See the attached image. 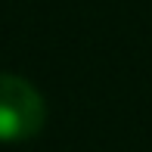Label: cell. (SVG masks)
<instances>
[{
  "label": "cell",
  "mask_w": 152,
  "mask_h": 152,
  "mask_svg": "<svg viewBox=\"0 0 152 152\" xmlns=\"http://www.w3.org/2000/svg\"><path fill=\"white\" fill-rule=\"evenodd\" d=\"M47 124V102L31 81L0 72V143L34 140Z\"/></svg>",
  "instance_id": "obj_1"
}]
</instances>
